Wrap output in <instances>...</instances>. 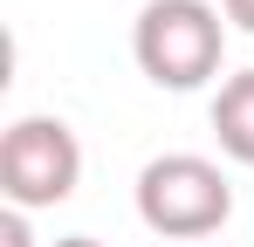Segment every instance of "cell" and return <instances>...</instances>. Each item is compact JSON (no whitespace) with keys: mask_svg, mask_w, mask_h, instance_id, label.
Instances as JSON below:
<instances>
[{"mask_svg":"<svg viewBox=\"0 0 254 247\" xmlns=\"http://www.w3.org/2000/svg\"><path fill=\"white\" fill-rule=\"evenodd\" d=\"M220 14H227V28L254 35V0H220Z\"/></svg>","mask_w":254,"mask_h":247,"instance_id":"obj_6","label":"cell"},{"mask_svg":"<svg viewBox=\"0 0 254 247\" xmlns=\"http://www.w3.org/2000/svg\"><path fill=\"white\" fill-rule=\"evenodd\" d=\"M213 137L234 165H254V69H234L213 89Z\"/></svg>","mask_w":254,"mask_h":247,"instance_id":"obj_4","label":"cell"},{"mask_svg":"<svg viewBox=\"0 0 254 247\" xmlns=\"http://www.w3.org/2000/svg\"><path fill=\"white\" fill-rule=\"evenodd\" d=\"M0 247H35V234H28V213H21V206H7V213H0Z\"/></svg>","mask_w":254,"mask_h":247,"instance_id":"obj_5","label":"cell"},{"mask_svg":"<svg viewBox=\"0 0 254 247\" xmlns=\"http://www.w3.org/2000/svg\"><path fill=\"white\" fill-rule=\"evenodd\" d=\"M48 247H103V241H89V234H62V241H48Z\"/></svg>","mask_w":254,"mask_h":247,"instance_id":"obj_7","label":"cell"},{"mask_svg":"<svg viewBox=\"0 0 254 247\" xmlns=\"http://www.w3.org/2000/svg\"><path fill=\"white\" fill-rule=\"evenodd\" d=\"M130 55L158 89H206L227 62V14L213 0H144Z\"/></svg>","mask_w":254,"mask_h":247,"instance_id":"obj_1","label":"cell"},{"mask_svg":"<svg viewBox=\"0 0 254 247\" xmlns=\"http://www.w3.org/2000/svg\"><path fill=\"white\" fill-rule=\"evenodd\" d=\"M137 220L158 241H206L234 220V179L199 151H158L137 172Z\"/></svg>","mask_w":254,"mask_h":247,"instance_id":"obj_2","label":"cell"},{"mask_svg":"<svg viewBox=\"0 0 254 247\" xmlns=\"http://www.w3.org/2000/svg\"><path fill=\"white\" fill-rule=\"evenodd\" d=\"M83 185V137L62 117H14L0 137V192L21 213L62 206Z\"/></svg>","mask_w":254,"mask_h":247,"instance_id":"obj_3","label":"cell"}]
</instances>
